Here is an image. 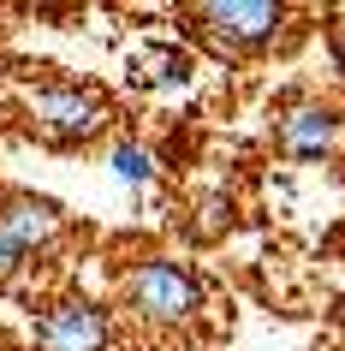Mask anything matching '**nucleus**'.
Instances as JSON below:
<instances>
[{
  "label": "nucleus",
  "mask_w": 345,
  "mask_h": 351,
  "mask_svg": "<svg viewBox=\"0 0 345 351\" xmlns=\"http://www.w3.org/2000/svg\"><path fill=\"white\" fill-rule=\"evenodd\" d=\"M333 137H340V119H333L327 108H292L286 119H280V155H292V161L327 155Z\"/></svg>",
  "instance_id": "423d86ee"
},
{
  "label": "nucleus",
  "mask_w": 345,
  "mask_h": 351,
  "mask_svg": "<svg viewBox=\"0 0 345 351\" xmlns=\"http://www.w3.org/2000/svg\"><path fill=\"white\" fill-rule=\"evenodd\" d=\"M113 173H119L126 185H143L149 173H155V167H149V149H137V143H119V149H113Z\"/></svg>",
  "instance_id": "0eeeda50"
},
{
  "label": "nucleus",
  "mask_w": 345,
  "mask_h": 351,
  "mask_svg": "<svg viewBox=\"0 0 345 351\" xmlns=\"http://www.w3.org/2000/svg\"><path fill=\"white\" fill-rule=\"evenodd\" d=\"M36 351H113V328L108 315L84 304V298H60L48 310L36 315V328H30Z\"/></svg>",
  "instance_id": "20e7f679"
},
{
  "label": "nucleus",
  "mask_w": 345,
  "mask_h": 351,
  "mask_svg": "<svg viewBox=\"0 0 345 351\" xmlns=\"http://www.w3.org/2000/svg\"><path fill=\"white\" fill-rule=\"evenodd\" d=\"M119 304L143 328H185L202 310V286H197L191 268H179V262H167V256H149L119 280Z\"/></svg>",
  "instance_id": "f257e3e1"
},
{
  "label": "nucleus",
  "mask_w": 345,
  "mask_h": 351,
  "mask_svg": "<svg viewBox=\"0 0 345 351\" xmlns=\"http://www.w3.org/2000/svg\"><path fill=\"white\" fill-rule=\"evenodd\" d=\"M226 215H233V208L220 203V197H209V203H202V232H220V221H226Z\"/></svg>",
  "instance_id": "1a4fd4ad"
},
{
  "label": "nucleus",
  "mask_w": 345,
  "mask_h": 351,
  "mask_svg": "<svg viewBox=\"0 0 345 351\" xmlns=\"http://www.w3.org/2000/svg\"><path fill=\"white\" fill-rule=\"evenodd\" d=\"M24 113H30L36 137H48V143H90L108 125V101L84 84H42L24 95Z\"/></svg>",
  "instance_id": "f03ea898"
},
{
  "label": "nucleus",
  "mask_w": 345,
  "mask_h": 351,
  "mask_svg": "<svg viewBox=\"0 0 345 351\" xmlns=\"http://www.w3.org/2000/svg\"><path fill=\"white\" fill-rule=\"evenodd\" d=\"M191 19H197V30L215 48H226V54H250V48H262V42H274V30H280V6L274 0H202V6H191Z\"/></svg>",
  "instance_id": "7ed1b4c3"
},
{
  "label": "nucleus",
  "mask_w": 345,
  "mask_h": 351,
  "mask_svg": "<svg viewBox=\"0 0 345 351\" xmlns=\"http://www.w3.org/2000/svg\"><path fill=\"white\" fill-rule=\"evenodd\" d=\"M0 232L19 244L24 256H30V250H42V244L60 232V203L30 197V191H12V197L0 203Z\"/></svg>",
  "instance_id": "39448f33"
},
{
  "label": "nucleus",
  "mask_w": 345,
  "mask_h": 351,
  "mask_svg": "<svg viewBox=\"0 0 345 351\" xmlns=\"http://www.w3.org/2000/svg\"><path fill=\"white\" fill-rule=\"evenodd\" d=\"M19 268H24V250H19L12 239H6V232H0V280H12Z\"/></svg>",
  "instance_id": "6e6552de"
}]
</instances>
